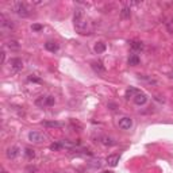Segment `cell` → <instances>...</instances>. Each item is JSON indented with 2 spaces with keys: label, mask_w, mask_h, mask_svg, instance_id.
Segmentation results:
<instances>
[{
  "label": "cell",
  "mask_w": 173,
  "mask_h": 173,
  "mask_svg": "<svg viewBox=\"0 0 173 173\" xmlns=\"http://www.w3.org/2000/svg\"><path fill=\"white\" fill-rule=\"evenodd\" d=\"M119 127H121L122 130H130L133 127V119L129 118V116L122 118L121 121H119Z\"/></svg>",
  "instance_id": "6"
},
{
  "label": "cell",
  "mask_w": 173,
  "mask_h": 173,
  "mask_svg": "<svg viewBox=\"0 0 173 173\" xmlns=\"http://www.w3.org/2000/svg\"><path fill=\"white\" fill-rule=\"evenodd\" d=\"M137 93H139V91L131 87V88H129V89L126 91V95H125V96H126V99H130V97H133V99H134V96H135Z\"/></svg>",
  "instance_id": "18"
},
{
  "label": "cell",
  "mask_w": 173,
  "mask_h": 173,
  "mask_svg": "<svg viewBox=\"0 0 173 173\" xmlns=\"http://www.w3.org/2000/svg\"><path fill=\"white\" fill-rule=\"evenodd\" d=\"M133 100H134V103H135L137 105H143L147 101V96H146V93L139 92V93H137L135 96H134Z\"/></svg>",
  "instance_id": "7"
},
{
  "label": "cell",
  "mask_w": 173,
  "mask_h": 173,
  "mask_svg": "<svg viewBox=\"0 0 173 173\" xmlns=\"http://www.w3.org/2000/svg\"><path fill=\"white\" fill-rule=\"evenodd\" d=\"M24 156L29 158V160H33L35 157V151L33 149H30V147H26V149H24Z\"/></svg>",
  "instance_id": "21"
},
{
  "label": "cell",
  "mask_w": 173,
  "mask_h": 173,
  "mask_svg": "<svg viewBox=\"0 0 173 173\" xmlns=\"http://www.w3.org/2000/svg\"><path fill=\"white\" fill-rule=\"evenodd\" d=\"M56 103V99L54 96H51V95H47V96H39L35 100V104L38 105V107H51V105H54Z\"/></svg>",
  "instance_id": "3"
},
{
  "label": "cell",
  "mask_w": 173,
  "mask_h": 173,
  "mask_svg": "<svg viewBox=\"0 0 173 173\" xmlns=\"http://www.w3.org/2000/svg\"><path fill=\"white\" fill-rule=\"evenodd\" d=\"M6 156L10 158V160H14V158H16L18 156H19V147L18 146H11L8 147L6 151Z\"/></svg>",
  "instance_id": "9"
},
{
  "label": "cell",
  "mask_w": 173,
  "mask_h": 173,
  "mask_svg": "<svg viewBox=\"0 0 173 173\" xmlns=\"http://www.w3.org/2000/svg\"><path fill=\"white\" fill-rule=\"evenodd\" d=\"M172 77H173V73H172Z\"/></svg>",
  "instance_id": "30"
},
{
  "label": "cell",
  "mask_w": 173,
  "mask_h": 173,
  "mask_svg": "<svg viewBox=\"0 0 173 173\" xmlns=\"http://www.w3.org/2000/svg\"><path fill=\"white\" fill-rule=\"evenodd\" d=\"M37 171H38L37 167H27V168H26V172H27V173H35Z\"/></svg>",
  "instance_id": "26"
},
{
  "label": "cell",
  "mask_w": 173,
  "mask_h": 173,
  "mask_svg": "<svg viewBox=\"0 0 173 173\" xmlns=\"http://www.w3.org/2000/svg\"><path fill=\"white\" fill-rule=\"evenodd\" d=\"M7 45H8V47H11V49H19V43H18L16 41H10Z\"/></svg>",
  "instance_id": "24"
},
{
  "label": "cell",
  "mask_w": 173,
  "mask_h": 173,
  "mask_svg": "<svg viewBox=\"0 0 173 173\" xmlns=\"http://www.w3.org/2000/svg\"><path fill=\"white\" fill-rule=\"evenodd\" d=\"M45 139H46V137L39 131H30L29 133V141L33 143H42V142H45Z\"/></svg>",
  "instance_id": "4"
},
{
  "label": "cell",
  "mask_w": 173,
  "mask_h": 173,
  "mask_svg": "<svg viewBox=\"0 0 173 173\" xmlns=\"http://www.w3.org/2000/svg\"><path fill=\"white\" fill-rule=\"evenodd\" d=\"M139 64V57L137 54H131L130 56V58H129V65H131V66H135V65H138Z\"/></svg>",
  "instance_id": "20"
},
{
  "label": "cell",
  "mask_w": 173,
  "mask_h": 173,
  "mask_svg": "<svg viewBox=\"0 0 173 173\" xmlns=\"http://www.w3.org/2000/svg\"><path fill=\"white\" fill-rule=\"evenodd\" d=\"M0 20H2V22H0V24H2V29H3V30H4V29L12 30V29H14V23H11L10 20H7L6 18H4V15L0 16Z\"/></svg>",
  "instance_id": "13"
},
{
  "label": "cell",
  "mask_w": 173,
  "mask_h": 173,
  "mask_svg": "<svg viewBox=\"0 0 173 173\" xmlns=\"http://www.w3.org/2000/svg\"><path fill=\"white\" fill-rule=\"evenodd\" d=\"M103 173H112L111 171H105V172H103Z\"/></svg>",
  "instance_id": "29"
},
{
  "label": "cell",
  "mask_w": 173,
  "mask_h": 173,
  "mask_svg": "<svg viewBox=\"0 0 173 173\" xmlns=\"http://www.w3.org/2000/svg\"><path fill=\"white\" fill-rule=\"evenodd\" d=\"M92 69L96 73H100V75L105 72V68L103 66V64H101V62H92Z\"/></svg>",
  "instance_id": "15"
},
{
  "label": "cell",
  "mask_w": 173,
  "mask_h": 173,
  "mask_svg": "<svg viewBox=\"0 0 173 173\" xmlns=\"http://www.w3.org/2000/svg\"><path fill=\"white\" fill-rule=\"evenodd\" d=\"M95 51L97 53V54H100V53L105 51V43H103V42H97L96 45H95Z\"/></svg>",
  "instance_id": "19"
},
{
  "label": "cell",
  "mask_w": 173,
  "mask_h": 173,
  "mask_svg": "<svg viewBox=\"0 0 173 173\" xmlns=\"http://www.w3.org/2000/svg\"><path fill=\"white\" fill-rule=\"evenodd\" d=\"M99 142L105 145V146H112V145L116 143L114 139L110 138V137H107V135H100V137H99Z\"/></svg>",
  "instance_id": "12"
},
{
  "label": "cell",
  "mask_w": 173,
  "mask_h": 173,
  "mask_svg": "<svg viewBox=\"0 0 173 173\" xmlns=\"http://www.w3.org/2000/svg\"><path fill=\"white\" fill-rule=\"evenodd\" d=\"M31 29H33V31H41L42 29H43V26H42V24H33V26H31Z\"/></svg>",
  "instance_id": "25"
},
{
  "label": "cell",
  "mask_w": 173,
  "mask_h": 173,
  "mask_svg": "<svg viewBox=\"0 0 173 173\" xmlns=\"http://www.w3.org/2000/svg\"><path fill=\"white\" fill-rule=\"evenodd\" d=\"M60 142H61L62 147L69 149V150H73L77 146H80V141H60Z\"/></svg>",
  "instance_id": "8"
},
{
  "label": "cell",
  "mask_w": 173,
  "mask_h": 173,
  "mask_svg": "<svg viewBox=\"0 0 173 173\" xmlns=\"http://www.w3.org/2000/svg\"><path fill=\"white\" fill-rule=\"evenodd\" d=\"M14 11H15L16 15L20 18L30 16V10H29V7L26 6V3H22V2L14 3Z\"/></svg>",
  "instance_id": "2"
},
{
  "label": "cell",
  "mask_w": 173,
  "mask_h": 173,
  "mask_svg": "<svg viewBox=\"0 0 173 173\" xmlns=\"http://www.w3.org/2000/svg\"><path fill=\"white\" fill-rule=\"evenodd\" d=\"M60 149H62L61 142H56V143H51V145H50V150L57 151V150H60Z\"/></svg>",
  "instance_id": "22"
},
{
  "label": "cell",
  "mask_w": 173,
  "mask_h": 173,
  "mask_svg": "<svg viewBox=\"0 0 173 173\" xmlns=\"http://www.w3.org/2000/svg\"><path fill=\"white\" fill-rule=\"evenodd\" d=\"M73 22H75V29L79 31L80 34H89V22L87 20L85 14L83 10L77 8L75 11V16H73Z\"/></svg>",
  "instance_id": "1"
},
{
  "label": "cell",
  "mask_w": 173,
  "mask_h": 173,
  "mask_svg": "<svg viewBox=\"0 0 173 173\" xmlns=\"http://www.w3.org/2000/svg\"><path fill=\"white\" fill-rule=\"evenodd\" d=\"M130 46H131L133 50H137V51L143 50V43L142 42H138V41H133L131 43H130Z\"/></svg>",
  "instance_id": "17"
},
{
  "label": "cell",
  "mask_w": 173,
  "mask_h": 173,
  "mask_svg": "<svg viewBox=\"0 0 173 173\" xmlns=\"http://www.w3.org/2000/svg\"><path fill=\"white\" fill-rule=\"evenodd\" d=\"M119 154H111V156H108L107 157V164L110 165V167L112 168H115L116 165H118V162H119Z\"/></svg>",
  "instance_id": "10"
},
{
  "label": "cell",
  "mask_w": 173,
  "mask_h": 173,
  "mask_svg": "<svg viewBox=\"0 0 173 173\" xmlns=\"http://www.w3.org/2000/svg\"><path fill=\"white\" fill-rule=\"evenodd\" d=\"M43 126L49 127V129H61L64 126V123L57 122V121H47V122H43Z\"/></svg>",
  "instance_id": "11"
},
{
  "label": "cell",
  "mask_w": 173,
  "mask_h": 173,
  "mask_svg": "<svg viewBox=\"0 0 173 173\" xmlns=\"http://www.w3.org/2000/svg\"><path fill=\"white\" fill-rule=\"evenodd\" d=\"M45 49L49 51H51V53H56L58 50V43L57 42H53V41H49L45 43Z\"/></svg>",
  "instance_id": "14"
},
{
  "label": "cell",
  "mask_w": 173,
  "mask_h": 173,
  "mask_svg": "<svg viewBox=\"0 0 173 173\" xmlns=\"http://www.w3.org/2000/svg\"><path fill=\"white\" fill-rule=\"evenodd\" d=\"M0 57H2V58H0V62H2V64H4V60H6V53H4V51H2V53H0Z\"/></svg>",
  "instance_id": "28"
},
{
  "label": "cell",
  "mask_w": 173,
  "mask_h": 173,
  "mask_svg": "<svg viewBox=\"0 0 173 173\" xmlns=\"http://www.w3.org/2000/svg\"><path fill=\"white\" fill-rule=\"evenodd\" d=\"M121 16H122V19H130V16H131V8L130 7H123L121 10Z\"/></svg>",
  "instance_id": "16"
},
{
  "label": "cell",
  "mask_w": 173,
  "mask_h": 173,
  "mask_svg": "<svg viewBox=\"0 0 173 173\" xmlns=\"http://www.w3.org/2000/svg\"><path fill=\"white\" fill-rule=\"evenodd\" d=\"M10 66L12 72H19L23 69V61L20 58H11L10 60Z\"/></svg>",
  "instance_id": "5"
},
{
  "label": "cell",
  "mask_w": 173,
  "mask_h": 173,
  "mask_svg": "<svg viewBox=\"0 0 173 173\" xmlns=\"http://www.w3.org/2000/svg\"><path fill=\"white\" fill-rule=\"evenodd\" d=\"M3 173H6V172H3Z\"/></svg>",
  "instance_id": "31"
},
{
  "label": "cell",
  "mask_w": 173,
  "mask_h": 173,
  "mask_svg": "<svg viewBox=\"0 0 173 173\" xmlns=\"http://www.w3.org/2000/svg\"><path fill=\"white\" fill-rule=\"evenodd\" d=\"M89 165H91L92 168H100L101 162H100V160H91V161H89Z\"/></svg>",
  "instance_id": "23"
},
{
  "label": "cell",
  "mask_w": 173,
  "mask_h": 173,
  "mask_svg": "<svg viewBox=\"0 0 173 173\" xmlns=\"http://www.w3.org/2000/svg\"><path fill=\"white\" fill-rule=\"evenodd\" d=\"M29 80H30V81H34V83H41V79H38V77H35V76H33V75L29 77Z\"/></svg>",
  "instance_id": "27"
}]
</instances>
